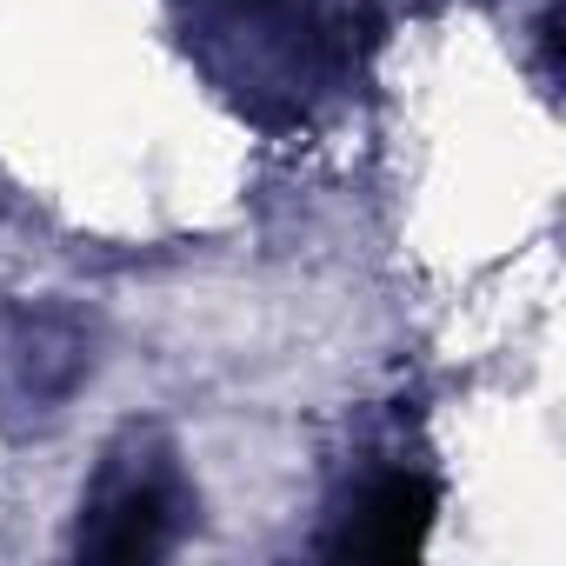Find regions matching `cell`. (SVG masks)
<instances>
[{"mask_svg": "<svg viewBox=\"0 0 566 566\" xmlns=\"http://www.w3.org/2000/svg\"><path fill=\"white\" fill-rule=\"evenodd\" d=\"M180 520H187V486L174 473V453L147 433H127L107 453V467L81 506L74 546L87 559H107V566H140V559H160L174 546Z\"/></svg>", "mask_w": 566, "mask_h": 566, "instance_id": "6da1fadb", "label": "cell"}, {"mask_svg": "<svg viewBox=\"0 0 566 566\" xmlns=\"http://www.w3.org/2000/svg\"><path fill=\"white\" fill-rule=\"evenodd\" d=\"M433 513H440V493L427 473H387L360 493L347 533L334 539V553H354V559H413L433 533Z\"/></svg>", "mask_w": 566, "mask_h": 566, "instance_id": "7a4b0ae2", "label": "cell"}]
</instances>
